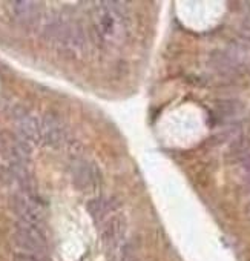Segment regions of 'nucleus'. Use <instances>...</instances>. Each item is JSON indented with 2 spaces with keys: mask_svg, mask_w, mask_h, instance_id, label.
I'll list each match as a JSON object with an SVG mask.
<instances>
[{
  "mask_svg": "<svg viewBox=\"0 0 250 261\" xmlns=\"http://www.w3.org/2000/svg\"><path fill=\"white\" fill-rule=\"evenodd\" d=\"M45 37L59 45H63L69 49H75V51L81 49L86 43L85 34L77 25L62 22V20L48 23L45 27Z\"/></svg>",
  "mask_w": 250,
  "mask_h": 261,
  "instance_id": "nucleus-1",
  "label": "nucleus"
},
{
  "mask_svg": "<svg viewBox=\"0 0 250 261\" xmlns=\"http://www.w3.org/2000/svg\"><path fill=\"white\" fill-rule=\"evenodd\" d=\"M14 238H16V244L22 250L31 255H37L45 250V238L34 224H28L22 221L16 229Z\"/></svg>",
  "mask_w": 250,
  "mask_h": 261,
  "instance_id": "nucleus-2",
  "label": "nucleus"
},
{
  "mask_svg": "<svg viewBox=\"0 0 250 261\" xmlns=\"http://www.w3.org/2000/svg\"><path fill=\"white\" fill-rule=\"evenodd\" d=\"M40 130H42V142H45L49 146L57 148L66 140L65 126H63L62 120L52 112H48L42 117Z\"/></svg>",
  "mask_w": 250,
  "mask_h": 261,
  "instance_id": "nucleus-3",
  "label": "nucleus"
},
{
  "mask_svg": "<svg viewBox=\"0 0 250 261\" xmlns=\"http://www.w3.org/2000/svg\"><path fill=\"white\" fill-rule=\"evenodd\" d=\"M17 134L23 143L36 145L42 142V130H40V121L37 118L28 115L26 112L17 115Z\"/></svg>",
  "mask_w": 250,
  "mask_h": 261,
  "instance_id": "nucleus-4",
  "label": "nucleus"
},
{
  "mask_svg": "<svg viewBox=\"0 0 250 261\" xmlns=\"http://www.w3.org/2000/svg\"><path fill=\"white\" fill-rule=\"evenodd\" d=\"M72 178L78 189L92 188L95 183V168L85 160H77L72 165Z\"/></svg>",
  "mask_w": 250,
  "mask_h": 261,
  "instance_id": "nucleus-5",
  "label": "nucleus"
},
{
  "mask_svg": "<svg viewBox=\"0 0 250 261\" xmlns=\"http://www.w3.org/2000/svg\"><path fill=\"white\" fill-rule=\"evenodd\" d=\"M39 5L36 2H14L13 14L22 25H33L39 19Z\"/></svg>",
  "mask_w": 250,
  "mask_h": 261,
  "instance_id": "nucleus-6",
  "label": "nucleus"
},
{
  "mask_svg": "<svg viewBox=\"0 0 250 261\" xmlns=\"http://www.w3.org/2000/svg\"><path fill=\"white\" fill-rule=\"evenodd\" d=\"M121 232H123V229H121V221H120L118 218L110 220V221L107 223V226H106V230L103 232V241H104V244H106L109 249H114V247L117 246L120 237H121Z\"/></svg>",
  "mask_w": 250,
  "mask_h": 261,
  "instance_id": "nucleus-7",
  "label": "nucleus"
},
{
  "mask_svg": "<svg viewBox=\"0 0 250 261\" xmlns=\"http://www.w3.org/2000/svg\"><path fill=\"white\" fill-rule=\"evenodd\" d=\"M112 207L109 206V201L104 200V198H95V200H91L88 203V212L94 217V218H100L103 215H106Z\"/></svg>",
  "mask_w": 250,
  "mask_h": 261,
  "instance_id": "nucleus-8",
  "label": "nucleus"
},
{
  "mask_svg": "<svg viewBox=\"0 0 250 261\" xmlns=\"http://www.w3.org/2000/svg\"><path fill=\"white\" fill-rule=\"evenodd\" d=\"M216 111H218L219 118L230 120V118H233V117H236V115H238V112H239V106H238V103H236V101L226 100V101L218 103Z\"/></svg>",
  "mask_w": 250,
  "mask_h": 261,
  "instance_id": "nucleus-9",
  "label": "nucleus"
}]
</instances>
